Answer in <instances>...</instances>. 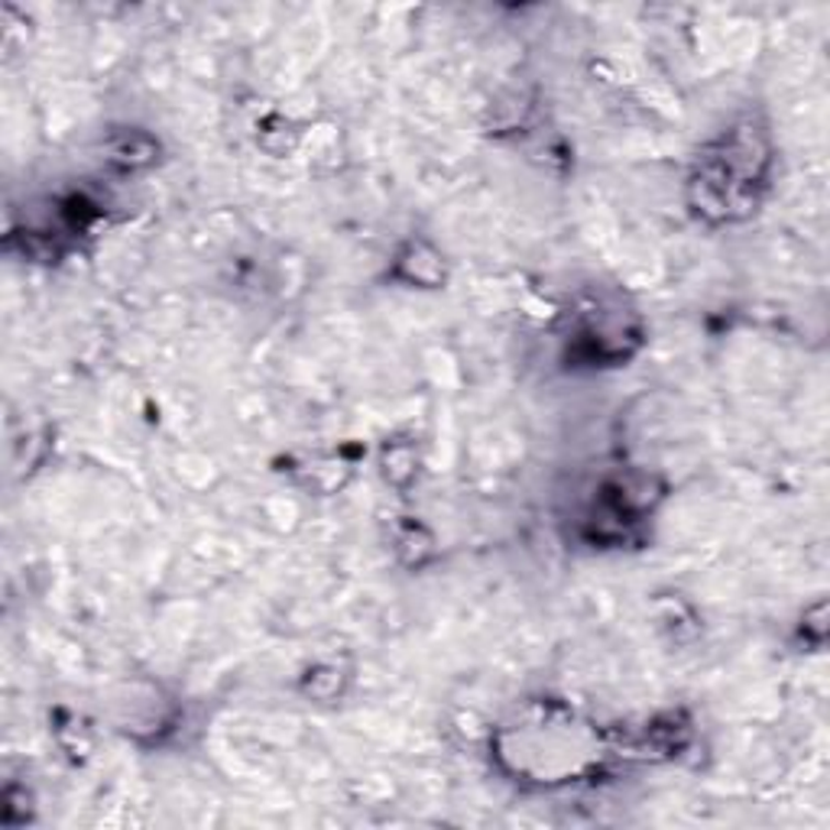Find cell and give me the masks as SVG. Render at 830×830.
<instances>
[{"label":"cell","instance_id":"cell-6","mask_svg":"<svg viewBox=\"0 0 830 830\" xmlns=\"http://www.w3.org/2000/svg\"><path fill=\"white\" fill-rule=\"evenodd\" d=\"M306 691L319 701H331L341 695V672L334 665H324V668H316V675L309 672L306 678Z\"/></svg>","mask_w":830,"mask_h":830},{"label":"cell","instance_id":"cell-3","mask_svg":"<svg viewBox=\"0 0 830 830\" xmlns=\"http://www.w3.org/2000/svg\"><path fill=\"white\" fill-rule=\"evenodd\" d=\"M396 273L409 283V286H442L445 283V263L425 244H412L406 254L396 259Z\"/></svg>","mask_w":830,"mask_h":830},{"label":"cell","instance_id":"cell-4","mask_svg":"<svg viewBox=\"0 0 830 830\" xmlns=\"http://www.w3.org/2000/svg\"><path fill=\"white\" fill-rule=\"evenodd\" d=\"M396 552H399V558L409 568H419V565H425L435 555V539H432V532L422 522L409 519V522L396 525Z\"/></svg>","mask_w":830,"mask_h":830},{"label":"cell","instance_id":"cell-2","mask_svg":"<svg viewBox=\"0 0 830 830\" xmlns=\"http://www.w3.org/2000/svg\"><path fill=\"white\" fill-rule=\"evenodd\" d=\"M108 159L121 169H146L156 163V153H159V143L140 128H128L121 133H111L108 136Z\"/></svg>","mask_w":830,"mask_h":830},{"label":"cell","instance_id":"cell-1","mask_svg":"<svg viewBox=\"0 0 830 830\" xmlns=\"http://www.w3.org/2000/svg\"><path fill=\"white\" fill-rule=\"evenodd\" d=\"M768 173V143L753 124L730 130L701 156L688 192L691 208L707 221H737L756 211Z\"/></svg>","mask_w":830,"mask_h":830},{"label":"cell","instance_id":"cell-5","mask_svg":"<svg viewBox=\"0 0 830 830\" xmlns=\"http://www.w3.org/2000/svg\"><path fill=\"white\" fill-rule=\"evenodd\" d=\"M416 447L409 442H396L384 447V474L392 487H409L416 477Z\"/></svg>","mask_w":830,"mask_h":830}]
</instances>
